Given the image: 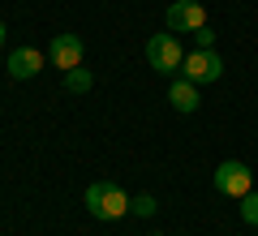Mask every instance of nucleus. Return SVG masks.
<instances>
[{"label":"nucleus","mask_w":258,"mask_h":236,"mask_svg":"<svg viewBox=\"0 0 258 236\" xmlns=\"http://www.w3.org/2000/svg\"><path fill=\"white\" fill-rule=\"evenodd\" d=\"M82 202H86V210H91L95 219H103V223L129 215V193L120 189L116 181H95V185H86Z\"/></svg>","instance_id":"f257e3e1"},{"label":"nucleus","mask_w":258,"mask_h":236,"mask_svg":"<svg viewBox=\"0 0 258 236\" xmlns=\"http://www.w3.org/2000/svg\"><path fill=\"white\" fill-rule=\"evenodd\" d=\"M181 60H185V52H181V43H176L172 30H168V35H151V39H147V64H151L155 73L172 77V73H181Z\"/></svg>","instance_id":"f03ea898"},{"label":"nucleus","mask_w":258,"mask_h":236,"mask_svg":"<svg viewBox=\"0 0 258 236\" xmlns=\"http://www.w3.org/2000/svg\"><path fill=\"white\" fill-rule=\"evenodd\" d=\"M181 77H189L194 86H207V82H220L224 77V60H220V52H203V47H194V52H185V60H181Z\"/></svg>","instance_id":"7ed1b4c3"},{"label":"nucleus","mask_w":258,"mask_h":236,"mask_svg":"<svg viewBox=\"0 0 258 236\" xmlns=\"http://www.w3.org/2000/svg\"><path fill=\"white\" fill-rule=\"evenodd\" d=\"M249 189H254V172H249V164H241V159H224V164L215 168V193L241 202Z\"/></svg>","instance_id":"20e7f679"},{"label":"nucleus","mask_w":258,"mask_h":236,"mask_svg":"<svg viewBox=\"0 0 258 236\" xmlns=\"http://www.w3.org/2000/svg\"><path fill=\"white\" fill-rule=\"evenodd\" d=\"M164 26L172 35H194V30L207 26V5L203 0H172L164 13Z\"/></svg>","instance_id":"39448f33"},{"label":"nucleus","mask_w":258,"mask_h":236,"mask_svg":"<svg viewBox=\"0 0 258 236\" xmlns=\"http://www.w3.org/2000/svg\"><path fill=\"white\" fill-rule=\"evenodd\" d=\"M82 56H86V47H82V39L78 35H56L52 43H47V60L56 64V69H78L82 64Z\"/></svg>","instance_id":"423d86ee"},{"label":"nucleus","mask_w":258,"mask_h":236,"mask_svg":"<svg viewBox=\"0 0 258 236\" xmlns=\"http://www.w3.org/2000/svg\"><path fill=\"white\" fill-rule=\"evenodd\" d=\"M39 69H43V52H39V47H13L9 52V77L26 82V77H35Z\"/></svg>","instance_id":"0eeeda50"},{"label":"nucleus","mask_w":258,"mask_h":236,"mask_svg":"<svg viewBox=\"0 0 258 236\" xmlns=\"http://www.w3.org/2000/svg\"><path fill=\"white\" fill-rule=\"evenodd\" d=\"M168 103H172L181 116L198 112V86H194L189 77H172V86H168Z\"/></svg>","instance_id":"6e6552de"},{"label":"nucleus","mask_w":258,"mask_h":236,"mask_svg":"<svg viewBox=\"0 0 258 236\" xmlns=\"http://www.w3.org/2000/svg\"><path fill=\"white\" fill-rule=\"evenodd\" d=\"M91 86H95V77H91V69H82V64L64 73V91H74V95H86Z\"/></svg>","instance_id":"1a4fd4ad"},{"label":"nucleus","mask_w":258,"mask_h":236,"mask_svg":"<svg viewBox=\"0 0 258 236\" xmlns=\"http://www.w3.org/2000/svg\"><path fill=\"white\" fill-rule=\"evenodd\" d=\"M159 210V202L151 198V193H134V198H129V215H138V219H151Z\"/></svg>","instance_id":"9d476101"},{"label":"nucleus","mask_w":258,"mask_h":236,"mask_svg":"<svg viewBox=\"0 0 258 236\" xmlns=\"http://www.w3.org/2000/svg\"><path fill=\"white\" fill-rule=\"evenodd\" d=\"M241 219H245L249 227H258V189H249L245 198H241Z\"/></svg>","instance_id":"9b49d317"},{"label":"nucleus","mask_w":258,"mask_h":236,"mask_svg":"<svg viewBox=\"0 0 258 236\" xmlns=\"http://www.w3.org/2000/svg\"><path fill=\"white\" fill-rule=\"evenodd\" d=\"M194 43L203 47V52H211V47H215V30H211V26H203V30H194Z\"/></svg>","instance_id":"f8f14e48"},{"label":"nucleus","mask_w":258,"mask_h":236,"mask_svg":"<svg viewBox=\"0 0 258 236\" xmlns=\"http://www.w3.org/2000/svg\"><path fill=\"white\" fill-rule=\"evenodd\" d=\"M5 39H9V30H5V22H0V47H5Z\"/></svg>","instance_id":"ddd939ff"}]
</instances>
